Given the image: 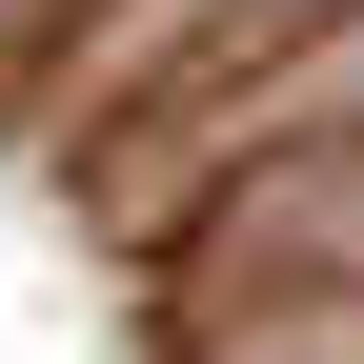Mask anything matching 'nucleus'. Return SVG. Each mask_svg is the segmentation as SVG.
<instances>
[]
</instances>
